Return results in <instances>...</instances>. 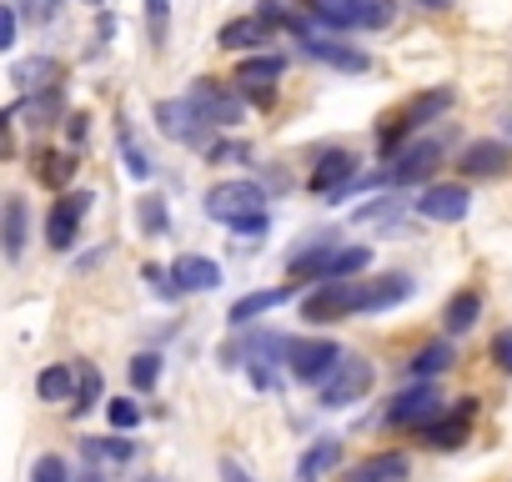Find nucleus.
I'll return each instance as SVG.
<instances>
[{
  "label": "nucleus",
  "instance_id": "obj_1",
  "mask_svg": "<svg viewBox=\"0 0 512 482\" xmlns=\"http://www.w3.org/2000/svg\"><path fill=\"white\" fill-rule=\"evenodd\" d=\"M302 11L327 31H382L397 16V0H302Z\"/></svg>",
  "mask_w": 512,
  "mask_h": 482
},
{
  "label": "nucleus",
  "instance_id": "obj_2",
  "mask_svg": "<svg viewBox=\"0 0 512 482\" xmlns=\"http://www.w3.org/2000/svg\"><path fill=\"white\" fill-rule=\"evenodd\" d=\"M447 106H452V86L417 91V96H412L402 111H392V116H387V126L377 131V146H382V156H397V151H402V141H407L412 131H422L427 121H437Z\"/></svg>",
  "mask_w": 512,
  "mask_h": 482
},
{
  "label": "nucleus",
  "instance_id": "obj_3",
  "mask_svg": "<svg viewBox=\"0 0 512 482\" xmlns=\"http://www.w3.org/2000/svg\"><path fill=\"white\" fill-rule=\"evenodd\" d=\"M437 161H442V141L437 136H422V141H412V146H402L377 176H357V186H412V181H427L432 171H437Z\"/></svg>",
  "mask_w": 512,
  "mask_h": 482
},
{
  "label": "nucleus",
  "instance_id": "obj_4",
  "mask_svg": "<svg viewBox=\"0 0 512 482\" xmlns=\"http://www.w3.org/2000/svg\"><path fill=\"white\" fill-rule=\"evenodd\" d=\"M342 357H347V352H342L332 337H287V352H282L287 372H292L297 382H307V387H322V382L337 372Z\"/></svg>",
  "mask_w": 512,
  "mask_h": 482
},
{
  "label": "nucleus",
  "instance_id": "obj_5",
  "mask_svg": "<svg viewBox=\"0 0 512 482\" xmlns=\"http://www.w3.org/2000/svg\"><path fill=\"white\" fill-rule=\"evenodd\" d=\"M372 382H377V367H372L362 352H347V357L337 362V372L317 387V402H322L327 412H342V407L362 402V397L372 392Z\"/></svg>",
  "mask_w": 512,
  "mask_h": 482
},
{
  "label": "nucleus",
  "instance_id": "obj_6",
  "mask_svg": "<svg viewBox=\"0 0 512 482\" xmlns=\"http://www.w3.org/2000/svg\"><path fill=\"white\" fill-rule=\"evenodd\" d=\"M186 96H191V106H196L216 131H236V126L246 121V101L236 96V86H226V81H216V76H196Z\"/></svg>",
  "mask_w": 512,
  "mask_h": 482
},
{
  "label": "nucleus",
  "instance_id": "obj_7",
  "mask_svg": "<svg viewBox=\"0 0 512 482\" xmlns=\"http://www.w3.org/2000/svg\"><path fill=\"white\" fill-rule=\"evenodd\" d=\"M156 131L161 136H171L176 146H201V151H211V121L191 106V96H176V101H156Z\"/></svg>",
  "mask_w": 512,
  "mask_h": 482
},
{
  "label": "nucleus",
  "instance_id": "obj_8",
  "mask_svg": "<svg viewBox=\"0 0 512 482\" xmlns=\"http://www.w3.org/2000/svg\"><path fill=\"white\" fill-rule=\"evenodd\" d=\"M362 312V282H317V292L302 297V322H342Z\"/></svg>",
  "mask_w": 512,
  "mask_h": 482
},
{
  "label": "nucleus",
  "instance_id": "obj_9",
  "mask_svg": "<svg viewBox=\"0 0 512 482\" xmlns=\"http://www.w3.org/2000/svg\"><path fill=\"white\" fill-rule=\"evenodd\" d=\"M91 201H96L91 191H61V196L51 201V211H46V247H51V252H71V247H76Z\"/></svg>",
  "mask_w": 512,
  "mask_h": 482
},
{
  "label": "nucleus",
  "instance_id": "obj_10",
  "mask_svg": "<svg viewBox=\"0 0 512 482\" xmlns=\"http://www.w3.org/2000/svg\"><path fill=\"white\" fill-rule=\"evenodd\" d=\"M447 407H442V392H437V382H412L407 392H397L392 397V407H387V427H412V432H422L432 417H442Z\"/></svg>",
  "mask_w": 512,
  "mask_h": 482
},
{
  "label": "nucleus",
  "instance_id": "obj_11",
  "mask_svg": "<svg viewBox=\"0 0 512 482\" xmlns=\"http://www.w3.org/2000/svg\"><path fill=\"white\" fill-rule=\"evenodd\" d=\"M246 211H267V186H256V181H221L206 191V216L211 221H236Z\"/></svg>",
  "mask_w": 512,
  "mask_h": 482
},
{
  "label": "nucleus",
  "instance_id": "obj_12",
  "mask_svg": "<svg viewBox=\"0 0 512 482\" xmlns=\"http://www.w3.org/2000/svg\"><path fill=\"white\" fill-rule=\"evenodd\" d=\"M302 46V56H312L317 66H332V71H342V76H367L372 71V56L357 46V41H332V36H302L297 41Z\"/></svg>",
  "mask_w": 512,
  "mask_h": 482
},
{
  "label": "nucleus",
  "instance_id": "obj_13",
  "mask_svg": "<svg viewBox=\"0 0 512 482\" xmlns=\"http://www.w3.org/2000/svg\"><path fill=\"white\" fill-rule=\"evenodd\" d=\"M412 206H417V216H427V221H437V226H452V221H467L472 191H467L462 181H437V186H427Z\"/></svg>",
  "mask_w": 512,
  "mask_h": 482
},
{
  "label": "nucleus",
  "instance_id": "obj_14",
  "mask_svg": "<svg viewBox=\"0 0 512 482\" xmlns=\"http://www.w3.org/2000/svg\"><path fill=\"white\" fill-rule=\"evenodd\" d=\"M457 171L467 181H502L512 171V146L507 141H472V146H462Z\"/></svg>",
  "mask_w": 512,
  "mask_h": 482
},
{
  "label": "nucleus",
  "instance_id": "obj_15",
  "mask_svg": "<svg viewBox=\"0 0 512 482\" xmlns=\"http://www.w3.org/2000/svg\"><path fill=\"white\" fill-rule=\"evenodd\" d=\"M472 417H477V397H457V407H452V412H442V417H432V422L422 427V442H427V447L452 452V447H462V442H467Z\"/></svg>",
  "mask_w": 512,
  "mask_h": 482
},
{
  "label": "nucleus",
  "instance_id": "obj_16",
  "mask_svg": "<svg viewBox=\"0 0 512 482\" xmlns=\"http://www.w3.org/2000/svg\"><path fill=\"white\" fill-rule=\"evenodd\" d=\"M26 241H31V211H26L21 196H6V201H0V257L21 262Z\"/></svg>",
  "mask_w": 512,
  "mask_h": 482
},
{
  "label": "nucleus",
  "instance_id": "obj_17",
  "mask_svg": "<svg viewBox=\"0 0 512 482\" xmlns=\"http://www.w3.org/2000/svg\"><path fill=\"white\" fill-rule=\"evenodd\" d=\"M292 297H297V282H282V287H262V292H246V297H236V302H231L226 322H231V327H251L256 317L277 312V307H282V302H292Z\"/></svg>",
  "mask_w": 512,
  "mask_h": 482
},
{
  "label": "nucleus",
  "instance_id": "obj_18",
  "mask_svg": "<svg viewBox=\"0 0 512 482\" xmlns=\"http://www.w3.org/2000/svg\"><path fill=\"white\" fill-rule=\"evenodd\" d=\"M357 181V156L352 151H322L317 161H312V191L317 196H332V191H342V186H352Z\"/></svg>",
  "mask_w": 512,
  "mask_h": 482
},
{
  "label": "nucleus",
  "instance_id": "obj_19",
  "mask_svg": "<svg viewBox=\"0 0 512 482\" xmlns=\"http://www.w3.org/2000/svg\"><path fill=\"white\" fill-rule=\"evenodd\" d=\"M412 292H417V282H412L407 272H387V277H372V282H362V312H387V307L407 302Z\"/></svg>",
  "mask_w": 512,
  "mask_h": 482
},
{
  "label": "nucleus",
  "instance_id": "obj_20",
  "mask_svg": "<svg viewBox=\"0 0 512 482\" xmlns=\"http://www.w3.org/2000/svg\"><path fill=\"white\" fill-rule=\"evenodd\" d=\"M171 277H176L181 297H186V292H216V287H221V267H216L211 257H196V252L176 257V262H171Z\"/></svg>",
  "mask_w": 512,
  "mask_h": 482
},
{
  "label": "nucleus",
  "instance_id": "obj_21",
  "mask_svg": "<svg viewBox=\"0 0 512 482\" xmlns=\"http://www.w3.org/2000/svg\"><path fill=\"white\" fill-rule=\"evenodd\" d=\"M11 81H16L21 96L51 91V86H61V61H56V56H26V61H16Z\"/></svg>",
  "mask_w": 512,
  "mask_h": 482
},
{
  "label": "nucleus",
  "instance_id": "obj_22",
  "mask_svg": "<svg viewBox=\"0 0 512 482\" xmlns=\"http://www.w3.org/2000/svg\"><path fill=\"white\" fill-rule=\"evenodd\" d=\"M477 317H482V292H477V287L452 292V297H447V307H442V327H447V337L472 332V327H477Z\"/></svg>",
  "mask_w": 512,
  "mask_h": 482
},
{
  "label": "nucleus",
  "instance_id": "obj_23",
  "mask_svg": "<svg viewBox=\"0 0 512 482\" xmlns=\"http://www.w3.org/2000/svg\"><path fill=\"white\" fill-rule=\"evenodd\" d=\"M342 462V442L337 437H317L302 457H297V482H322L327 472H337Z\"/></svg>",
  "mask_w": 512,
  "mask_h": 482
},
{
  "label": "nucleus",
  "instance_id": "obj_24",
  "mask_svg": "<svg viewBox=\"0 0 512 482\" xmlns=\"http://www.w3.org/2000/svg\"><path fill=\"white\" fill-rule=\"evenodd\" d=\"M262 41H272V26H267V21H256V16L226 21V26L216 31V46H221V51H256Z\"/></svg>",
  "mask_w": 512,
  "mask_h": 482
},
{
  "label": "nucleus",
  "instance_id": "obj_25",
  "mask_svg": "<svg viewBox=\"0 0 512 482\" xmlns=\"http://www.w3.org/2000/svg\"><path fill=\"white\" fill-rule=\"evenodd\" d=\"M347 482H407V457L402 452H372L352 467Z\"/></svg>",
  "mask_w": 512,
  "mask_h": 482
},
{
  "label": "nucleus",
  "instance_id": "obj_26",
  "mask_svg": "<svg viewBox=\"0 0 512 482\" xmlns=\"http://www.w3.org/2000/svg\"><path fill=\"white\" fill-rule=\"evenodd\" d=\"M282 71H287V61L282 56H246V61H236V91H251V86H277L282 81Z\"/></svg>",
  "mask_w": 512,
  "mask_h": 482
},
{
  "label": "nucleus",
  "instance_id": "obj_27",
  "mask_svg": "<svg viewBox=\"0 0 512 482\" xmlns=\"http://www.w3.org/2000/svg\"><path fill=\"white\" fill-rule=\"evenodd\" d=\"M367 267H372V247H337L317 282H347V277H362Z\"/></svg>",
  "mask_w": 512,
  "mask_h": 482
},
{
  "label": "nucleus",
  "instance_id": "obj_28",
  "mask_svg": "<svg viewBox=\"0 0 512 482\" xmlns=\"http://www.w3.org/2000/svg\"><path fill=\"white\" fill-rule=\"evenodd\" d=\"M447 367H452V347H447V342H427V347L407 362V377H412V382H432V377H442Z\"/></svg>",
  "mask_w": 512,
  "mask_h": 482
},
{
  "label": "nucleus",
  "instance_id": "obj_29",
  "mask_svg": "<svg viewBox=\"0 0 512 482\" xmlns=\"http://www.w3.org/2000/svg\"><path fill=\"white\" fill-rule=\"evenodd\" d=\"M36 397H41V402H71V397H76V367H66V362L46 367V372L36 377Z\"/></svg>",
  "mask_w": 512,
  "mask_h": 482
},
{
  "label": "nucleus",
  "instance_id": "obj_30",
  "mask_svg": "<svg viewBox=\"0 0 512 482\" xmlns=\"http://www.w3.org/2000/svg\"><path fill=\"white\" fill-rule=\"evenodd\" d=\"M76 166H81V161H76L71 151H41V161H36V176H41L46 186H56V191H61V186L76 176Z\"/></svg>",
  "mask_w": 512,
  "mask_h": 482
},
{
  "label": "nucleus",
  "instance_id": "obj_31",
  "mask_svg": "<svg viewBox=\"0 0 512 482\" xmlns=\"http://www.w3.org/2000/svg\"><path fill=\"white\" fill-rule=\"evenodd\" d=\"M101 372L91 367V362H76V397H71V412L81 417V412H91L96 402H101Z\"/></svg>",
  "mask_w": 512,
  "mask_h": 482
},
{
  "label": "nucleus",
  "instance_id": "obj_32",
  "mask_svg": "<svg viewBox=\"0 0 512 482\" xmlns=\"http://www.w3.org/2000/svg\"><path fill=\"white\" fill-rule=\"evenodd\" d=\"M116 146H121V161H126V171H131L136 181H151V156L141 151V141L131 136V126H126V121L116 126Z\"/></svg>",
  "mask_w": 512,
  "mask_h": 482
},
{
  "label": "nucleus",
  "instance_id": "obj_33",
  "mask_svg": "<svg viewBox=\"0 0 512 482\" xmlns=\"http://www.w3.org/2000/svg\"><path fill=\"white\" fill-rule=\"evenodd\" d=\"M21 111H26V126H36V131H41V126H51V121L61 116V86H51V91H36V96H31Z\"/></svg>",
  "mask_w": 512,
  "mask_h": 482
},
{
  "label": "nucleus",
  "instance_id": "obj_34",
  "mask_svg": "<svg viewBox=\"0 0 512 482\" xmlns=\"http://www.w3.org/2000/svg\"><path fill=\"white\" fill-rule=\"evenodd\" d=\"M81 452H86L91 462H96V457H101V462H131V457H136V447H131L126 437H86Z\"/></svg>",
  "mask_w": 512,
  "mask_h": 482
},
{
  "label": "nucleus",
  "instance_id": "obj_35",
  "mask_svg": "<svg viewBox=\"0 0 512 482\" xmlns=\"http://www.w3.org/2000/svg\"><path fill=\"white\" fill-rule=\"evenodd\" d=\"M136 221H141V231H146V236H161V231L171 226L166 196H141V201H136Z\"/></svg>",
  "mask_w": 512,
  "mask_h": 482
},
{
  "label": "nucleus",
  "instance_id": "obj_36",
  "mask_svg": "<svg viewBox=\"0 0 512 482\" xmlns=\"http://www.w3.org/2000/svg\"><path fill=\"white\" fill-rule=\"evenodd\" d=\"M161 382V352H136L131 357V387L136 392H156Z\"/></svg>",
  "mask_w": 512,
  "mask_h": 482
},
{
  "label": "nucleus",
  "instance_id": "obj_37",
  "mask_svg": "<svg viewBox=\"0 0 512 482\" xmlns=\"http://www.w3.org/2000/svg\"><path fill=\"white\" fill-rule=\"evenodd\" d=\"M146 31H151V46L161 51L171 36V0H146Z\"/></svg>",
  "mask_w": 512,
  "mask_h": 482
},
{
  "label": "nucleus",
  "instance_id": "obj_38",
  "mask_svg": "<svg viewBox=\"0 0 512 482\" xmlns=\"http://www.w3.org/2000/svg\"><path fill=\"white\" fill-rule=\"evenodd\" d=\"M256 21H267V26H277V31H292V21H297V6H287V0H256V11H251Z\"/></svg>",
  "mask_w": 512,
  "mask_h": 482
},
{
  "label": "nucleus",
  "instance_id": "obj_39",
  "mask_svg": "<svg viewBox=\"0 0 512 482\" xmlns=\"http://www.w3.org/2000/svg\"><path fill=\"white\" fill-rule=\"evenodd\" d=\"M206 161H211V166H246V161H251V146H246V141H211Z\"/></svg>",
  "mask_w": 512,
  "mask_h": 482
},
{
  "label": "nucleus",
  "instance_id": "obj_40",
  "mask_svg": "<svg viewBox=\"0 0 512 482\" xmlns=\"http://www.w3.org/2000/svg\"><path fill=\"white\" fill-rule=\"evenodd\" d=\"M31 482H76V477H71L66 457L46 452V457H36V467H31Z\"/></svg>",
  "mask_w": 512,
  "mask_h": 482
},
{
  "label": "nucleus",
  "instance_id": "obj_41",
  "mask_svg": "<svg viewBox=\"0 0 512 482\" xmlns=\"http://www.w3.org/2000/svg\"><path fill=\"white\" fill-rule=\"evenodd\" d=\"M141 277H146V287H151V292H156L161 302H176V297H181V287H176L171 267H156V262H151V267H146Z\"/></svg>",
  "mask_w": 512,
  "mask_h": 482
},
{
  "label": "nucleus",
  "instance_id": "obj_42",
  "mask_svg": "<svg viewBox=\"0 0 512 482\" xmlns=\"http://www.w3.org/2000/svg\"><path fill=\"white\" fill-rule=\"evenodd\" d=\"M106 417H111V427H116V432H131V427H141V407H136L131 397H116V402H106Z\"/></svg>",
  "mask_w": 512,
  "mask_h": 482
},
{
  "label": "nucleus",
  "instance_id": "obj_43",
  "mask_svg": "<svg viewBox=\"0 0 512 482\" xmlns=\"http://www.w3.org/2000/svg\"><path fill=\"white\" fill-rule=\"evenodd\" d=\"M267 211H246V216H236L231 221V236H267Z\"/></svg>",
  "mask_w": 512,
  "mask_h": 482
},
{
  "label": "nucleus",
  "instance_id": "obj_44",
  "mask_svg": "<svg viewBox=\"0 0 512 482\" xmlns=\"http://www.w3.org/2000/svg\"><path fill=\"white\" fill-rule=\"evenodd\" d=\"M392 211H402L397 196H372L367 206H357V221H382V216H392Z\"/></svg>",
  "mask_w": 512,
  "mask_h": 482
},
{
  "label": "nucleus",
  "instance_id": "obj_45",
  "mask_svg": "<svg viewBox=\"0 0 512 482\" xmlns=\"http://www.w3.org/2000/svg\"><path fill=\"white\" fill-rule=\"evenodd\" d=\"M246 377H251L256 387H262V392H277V387H282V377H277V367H272V362H246Z\"/></svg>",
  "mask_w": 512,
  "mask_h": 482
},
{
  "label": "nucleus",
  "instance_id": "obj_46",
  "mask_svg": "<svg viewBox=\"0 0 512 482\" xmlns=\"http://www.w3.org/2000/svg\"><path fill=\"white\" fill-rule=\"evenodd\" d=\"M16 31H21L16 11H11V6H0V51H11V46H16Z\"/></svg>",
  "mask_w": 512,
  "mask_h": 482
},
{
  "label": "nucleus",
  "instance_id": "obj_47",
  "mask_svg": "<svg viewBox=\"0 0 512 482\" xmlns=\"http://www.w3.org/2000/svg\"><path fill=\"white\" fill-rule=\"evenodd\" d=\"M492 362H497L502 372H512V332H497V337H492Z\"/></svg>",
  "mask_w": 512,
  "mask_h": 482
},
{
  "label": "nucleus",
  "instance_id": "obj_48",
  "mask_svg": "<svg viewBox=\"0 0 512 482\" xmlns=\"http://www.w3.org/2000/svg\"><path fill=\"white\" fill-rule=\"evenodd\" d=\"M11 116H16V111H0V161H11V156H16V141H11Z\"/></svg>",
  "mask_w": 512,
  "mask_h": 482
},
{
  "label": "nucleus",
  "instance_id": "obj_49",
  "mask_svg": "<svg viewBox=\"0 0 512 482\" xmlns=\"http://www.w3.org/2000/svg\"><path fill=\"white\" fill-rule=\"evenodd\" d=\"M221 482H256V477H251L236 457H221Z\"/></svg>",
  "mask_w": 512,
  "mask_h": 482
},
{
  "label": "nucleus",
  "instance_id": "obj_50",
  "mask_svg": "<svg viewBox=\"0 0 512 482\" xmlns=\"http://www.w3.org/2000/svg\"><path fill=\"white\" fill-rule=\"evenodd\" d=\"M66 131H71V141H86V116H81V111L66 116Z\"/></svg>",
  "mask_w": 512,
  "mask_h": 482
},
{
  "label": "nucleus",
  "instance_id": "obj_51",
  "mask_svg": "<svg viewBox=\"0 0 512 482\" xmlns=\"http://www.w3.org/2000/svg\"><path fill=\"white\" fill-rule=\"evenodd\" d=\"M246 96H251L256 106H272V101H277V91H272V86H251Z\"/></svg>",
  "mask_w": 512,
  "mask_h": 482
},
{
  "label": "nucleus",
  "instance_id": "obj_52",
  "mask_svg": "<svg viewBox=\"0 0 512 482\" xmlns=\"http://www.w3.org/2000/svg\"><path fill=\"white\" fill-rule=\"evenodd\" d=\"M417 6H427V11H447L452 0H417Z\"/></svg>",
  "mask_w": 512,
  "mask_h": 482
},
{
  "label": "nucleus",
  "instance_id": "obj_53",
  "mask_svg": "<svg viewBox=\"0 0 512 482\" xmlns=\"http://www.w3.org/2000/svg\"><path fill=\"white\" fill-rule=\"evenodd\" d=\"M76 482H106V477H101V472H81Z\"/></svg>",
  "mask_w": 512,
  "mask_h": 482
},
{
  "label": "nucleus",
  "instance_id": "obj_54",
  "mask_svg": "<svg viewBox=\"0 0 512 482\" xmlns=\"http://www.w3.org/2000/svg\"><path fill=\"white\" fill-rule=\"evenodd\" d=\"M502 131H507V136H512V116H502Z\"/></svg>",
  "mask_w": 512,
  "mask_h": 482
},
{
  "label": "nucleus",
  "instance_id": "obj_55",
  "mask_svg": "<svg viewBox=\"0 0 512 482\" xmlns=\"http://www.w3.org/2000/svg\"><path fill=\"white\" fill-rule=\"evenodd\" d=\"M86 6H106V0H86Z\"/></svg>",
  "mask_w": 512,
  "mask_h": 482
},
{
  "label": "nucleus",
  "instance_id": "obj_56",
  "mask_svg": "<svg viewBox=\"0 0 512 482\" xmlns=\"http://www.w3.org/2000/svg\"><path fill=\"white\" fill-rule=\"evenodd\" d=\"M151 482H156V477H151Z\"/></svg>",
  "mask_w": 512,
  "mask_h": 482
}]
</instances>
